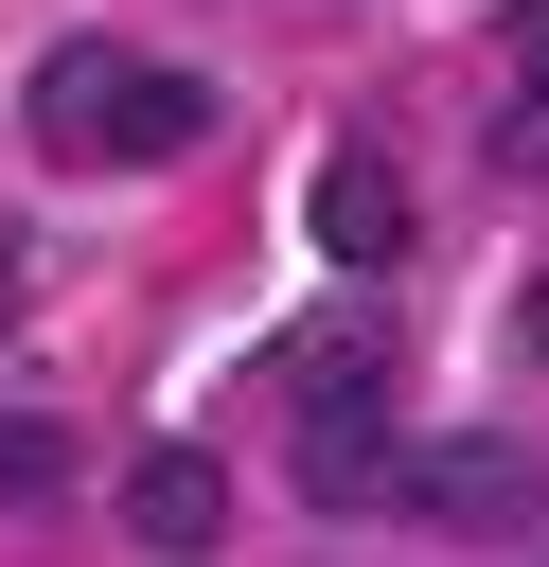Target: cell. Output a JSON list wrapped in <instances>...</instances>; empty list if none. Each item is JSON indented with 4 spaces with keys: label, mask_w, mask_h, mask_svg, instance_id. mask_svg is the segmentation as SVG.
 Listing matches in <instances>:
<instances>
[{
    "label": "cell",
    "mask_w": 549,
    "mask_h": 567,
    "mask_svg": "<svg viewBox=\"0 0 549 567\" xmlns=\"http://www.w3.org/2000/svg\"><path fill=\"white\" fill-rule=\"evenodd\" d=\"M425 532H460V549H514L531 514H549V478H531V443H496V425H460V443H425L407 478H390Z\"/></svg>",
    "instance_id": "obj_3"
},
{
    "label": "cell",
    "mask_w": 549,
    "mask_h": 567,
    "mask_svg": "<svg viewBox=\"0 0 549 567\" xmlns=\"http://www.w3.org/2000/svg\"><path fill=\"white\" fill-rule=\"evenodd\" d=\"M514 337H531V354H549V266H531V301H514Z\"/></svg>",
    "instance_id": "obj_8"
},
{
    "label": "cell",
    "mask_w": 549,
    "mask_h": 567,
    "mask_svg": "<svg viewBox=\"0 0 549 567\" xmlns=\"http://www.w3.org/2000/svg\"><path fill=\"white\" fill-rule=\"evenodd\" d=\"M71 478H89V443H71L53 408H0V514H53Z\"/></svg>",
    "instance_id": "obj_6"
},
{
    "label": "cell",
    "mask_w": 549,
    "mask_h": 567,
    "mask_svg": "<svg viewBox=\"0 0 549 567\" xmlns=\"http://www.w3.org/2000/svg\"><path fill=\"white\" fill-rule=\"evenodd\" d=\"M283 478H301L319 514H372V496L407 478V443H390V354H372V337H319V354H301V443H283Z\"/></svg>",
    "instance_id": "obj_2"
},
{
    "label": "cell",
    "mask_w": 549,
    "mask_h": 567,
    "mask_svg": "<svg viewBox=\"0 0 549 567\" xmlns=\"http://www.w3.org/2000/svg\"><path fill=\"white\" fill-rule=\"evenodd\" d=\"M18 106H35V159H71V177H159V159L213 142V89L159 71V53H106V35H71Z\"/></svg>",
    "instance_id": "obj_1"
},
{
    "label": "cell",
    "mask_w": 549,
    "mask_h": 567,
    "mask_svg": "<svg viewBox=\"0 0 549 567\" xmlns=\"http://www.w3.org/2000/svg\"><path fill=\"white\" fill-rule=\"evenodd\" d=\"M496 177H549V18L514 35V106H496Z\"/></svg>",
    "instance_id": "obj_7"
},
{
    "label": "cell",
    "mask_w": 549,
    "mask_h": 567,
    "mask_svg": "<svg viewBox=\"0 0 549 567\" xmlns=\"http://www.w3.org/2000/svg\"><path fill=\"white\" fill-rule=\"evenodd\" d=\"M106 514H124V549H142V567H213V549H230V461H195V443H142Z\"/></svg>",
    "instance_id": "obj_4"
},
{
    "label": "cell",
    "mask_w": 549,
    "mask_h": 567,
    "mask_svg": "<svg viewBox=\"0 0 549 567\" xmlns=\"http://www.w3.org/2000/svg\"><path fill=\"white\" fill-rule=\"evenodd\" d=\"M319 248H336V266H390V248H407V177H390L372 142L319 159Z\"/></svg>",
    "instance_id": "obj_5"
}]
</instances>
